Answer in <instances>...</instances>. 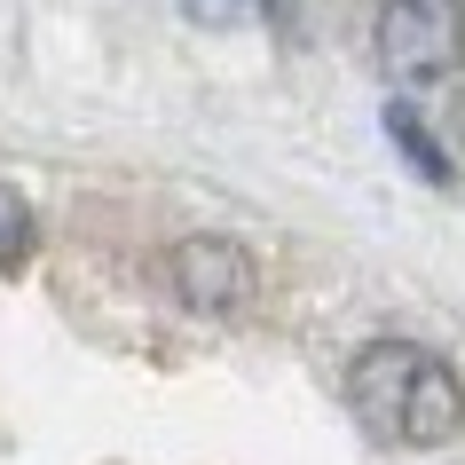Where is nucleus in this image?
<instances>
[{"label": "nucleus", "mask_w": 465, "mask_h": 465, "mask_svg": "<svg viewBox=\"0 0 465 465\" xmlns=\"http://www.w3.org/2000/svg\"><path fill=\"white\" fill-rule=\"evenodd\" d=\"M347 411L363 418L379 441L426 450V441H450L465 426V387H458V371L441 363L434 347L371 340L363 355L347 363Z\"/></svg>", "instance_id": "f257e3e1"}, {"label": "nucleus", "mask_w": 465, "mask_h": 465, "mask_svg": "<svg viewBox=\"0 0 465 465\" xmlns=\"http://www.w3.org/2000/svg\"><path fill=\"white\" fill-rule=\"evenodd\" d=\"M465 55V0H387L379 8V64L402 87L458 72Z\"/></svg>", "instance_id": "f03ea898"}, {"label": "nucleus", "mask_w": 465, "mask_h": 465, "mask_svg": "<svg viewBox=\"0 0 465 465\" xmlns=\"http://www.w3.org/2000/svg\"><path fill=\"white\" fill-rule=\"evenodd\" d=\"M173 284H182L190 308L229 316V308L252 300V252L229 245V237H182V245H173Z\"/></svg>", "instance_id": "7ed1b4c3"}, {"label": "nucleus", "mask_w": 465, "mask_h": 465, "mask_svg": "<svg viewBox=\"0 0 465 465\" xmlns=\"http://www.w3.org/2000/svg\"><path fill=\"white\" fill-rule=\"evenodd\" d=\"M387 134H394L402 150H411V166L426 173V182H450V158H441V143L426 134V126H418V111H411V103H394V111H387Z\"/></svg>", "instance_id": "20e7f679"}, {"label": "nucleus", "mask_w": 465, "mask_h": 465, "mask_svg": "<svg viewBox=\"0 0 465 465\" xmlns=\"http://www.w3.org/2000/svg\"><path fill=\"white\" fill-rule=\"evenodd\" d=\"M25 245H32V205L0 182V261H16Z\"/></svg>", "instance_id": "39448f33"}, {"label": "nucleus", "mask_w": 465, "mask_h": 465, "mask_svg": "<svg viewBox=\"0 0 465 465\" xmlns=\"http://www.w3.org/2000/svg\"><path fill=\"white\" fill-rule=\"evenodd\" d=\"M190 16H205V25H229V16H245V8H261V0H182Z\"/></svg>", "instance_id": "423d86ee"}]
</instances>
